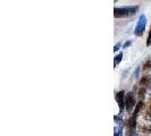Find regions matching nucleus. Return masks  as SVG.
Instances as JSON below:
<instances>
[{"mask_svg": "<svg viewBox=\"0 0 151 136\" xmlns=\"http://www.w3.org/2000/svg\"><path fill=\"white\" fill-rule=\"evenodd\" d=\"M139 10L137 6H127V7H119L114 9V16L115 18H125L129 16L135 15Z\"/></svg>", "mask_w": 151, "mask_h": 136, "instance_id": "nucleus-1", "label": "nucleus"}, {"mask_svg": "<svg viewBox=\"0 0 151 136\" xmlns=\"http://www.w3.org/2000/svg\"><path fill=\"white\" fill-rule=\"evenodd\" d=\"M145 26H147V18L144 15H141L139 17V21L136 23V26L134 29V35L135 37H142L144 30H145Z\"/></svg>", "mask_w": 151, "mask_h": 136, "instance_id": "nucleus-2", "label": "nucleus"}, {"mask_svg": "<svg viewBox=\"0 0 151 136\" xmlns=\"http://www.w3.org/2000/svg\"><path fill=\"white\" fill-rule=\"evenodd\" d=\"M134 107H135V97L133 92H129L125 97V110L127 112H131Z\"/></svg>", "mask_w": 151, "mask_h": 136, "instance_id": "nucleus-3", "label": "nucleus"}, {"mask_svg": "<svg viewBox=\"0 0 151 136\" xmlns=\"http://www.w3.org/2000/svg\"><path fill=\"white\" fill-rule=\"evenodd\" d=\"M125 97H126V94L124 91H119L115 94V99H116V102L119 107L121 112H123V110L125 109Z\"/></svg>", "mask_w": 151, "mask_h": 136, "instance_id": "nucleus-4", "label": "nucleus"}, {"mask_svg": "<svg viewBox=\"0 0 151 136\" xmlns=\"http://www.w3.org/2000/svg\"><path fill=\"white\" fill-rule=\"evenodd\" d=\"M139 86H142V87H145V89H150L151 87V76L150 75H145L144 74L140 82H139Z\"/></svg>", "mask_w": 151, "mask_h": 136, "instance_id": "nucleus-5", "label": "nucleus"}, {"mask_svg": "<svg viewBox=\"0 0 151 136\" xmlns=\"http://www.w3.org/2000/svg\"><path fill=\"white\" fill-rule=\"evenodd\" d=\"M144 119L145 120H151V100L150 102L147 105L145 111H144Z\"/></svg>", "mask_w": 151, "mask_h": 136, "instance_id": "nucleus-6", "label": "nucleus"}, {"mask_svg": "<svg viewBox=\"0 0 151 136\" xmlns=\"http://www.w3.org/2000/svg\"><path fill=\"white\" fill-rule=\"evenodd\" d=\"M142 70H143V73H151V58H149V59L143 64Z\"/></svg>", "mask_w": 151, "mask_h": 136, "instance_id": "nucleus-7", "label": "nucleus"}, {"mask_svg": "<svg viewBox=\"0 0 151 136\" xmlns=\"http://www.w3.org/2000/svg\"><path fill=\"white\" fill-rule=\"evenodd\" d=\"M122 59H123V52H119L114 59V67H117V65L121 64Z\"/></svg>", "mask_w": 151, "mask_h": 136, "instance_id": "nucleus-8", "label": "nucleus"}, {"mask_svg": "<svg viewBox=\"0 0 151 136\" xmlns=\"http://www.w3.org/2000/svg\"><path fill=\"white\" fill-rule=\"evenodd\" d=\"M140 130L143 134H151V125H143L140 127Z\"/></svg>", "mask_w": 151, "mask_h": 136, "instance_id": "nucleus-9", "label": "nucleus"}, {"mask_svg": "<svg viewBox=\"0 0 151 136\" xmlns=\"http://www.w3.org/2000/svg\"><path fill=\"white\" fill-rule=\"evenodd\" d=\"M151 45V27L149 30V35H148V39H147V47H150Z\"/></svg>", "mask_w": 151, "mask_h": 136, "instance_id": "nucleus-10", "label": "nucleus"}, {"mask_svg": "<svg viewBox=\"0 0 151 136\" xmlns=\"http://www.w3.org/2000/svg\"><path fill=\"white\" fill-rule=\"evenodd\" d=\"M115 135H116V136H117V135L121 136L122 135V127H118V128L116 127V128H115Z\"/></svg>", "mask_w": 151, "mask_h": 136, "instance_id": "nucleus-11", "label": "nucleus"}, {"mask_svg": "<svg viewBox=\"0 0 151 136\" xmlns=\"http://www.w3.org/2000/svg\"><path fill=\"white\" fill-rule=\"evenodd\" d=\"M114 119H115V121H118V122H119V124H122V125H123V122H124V121H123V119H122L119 116H115V117H114Z\"/></svg>", "mask_w": 151, "mask_h": 136, "instance_id": "nucleus-12", "label": "nucleus"}, {"mask_svg": "<svg viewBox=\"0 0 151 136\" xmlns=\"http://www.w3.org/2000/svg\"><path fill=\"white\" fill-rule=\"evenodd\" d=\"M131 44H132V41H127V42H125V43L123 44V48H124V49H126V48L129 47Z\"/></svg>", "mask_w": 151, "mask_h": 136, "instance_id": "nucleus-13", "label": "nucleus"}, {"mask_svg": "<svg viewBox=\"0 0 151 136\" xmlns=\"http://www.w3.org/2000/svg\"><path fill=\"white\" fill-rule=\"evenodd\" d=\"M119 48H121V43L116 44V45H115V48H114V51H115V52H117V51L119 50Z\"/></svg>", "mask_w": 151, "mask_h": 136, "instance_id": "nucleus-14", "label": "nucleus"}]
</instances>
